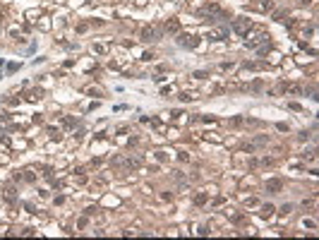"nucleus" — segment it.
<instances>
[{
	"label": "nucleus",
	"mask_w": 319,
	"mask_h": 240,
	"mask_svg": "<svg viewBox=\"0 0 319 240\" xmlns=\"http://www.w3.org/2000/svg\"><path fill=\"white\" fill-rule=\"evenodd\" d=\"M302 158H305V161H314V151H305Z\"/></svg>",
	"instance_id": "obj_15"
},
{
	"label": "nucleus",
	"mask_w": 319,
	"mask_h": 240,
	"mask_svg": "<svg viewBox=\"0 0 319 240\" xmlns=\"http://www.w3.org/2000/svg\"><path fill=\"white\" fill-rule=\"evenodd\" d=\"M291 211H293V204H283V207H281V211H278V214H281V216H288Z\"/></svg>",
	"instance_id": "obj_11"
},
{
	"label": "nucleus",
	"mask_w": 319,
	"mask_h": 240,
	"mask_svg": "<svg viewBox=\"0 0 319 240\" xmlns=\"http://www.w3.org/2000/svg\"><path fill=\"white\" fill-rule=\"evenodd\" d=\"M300 2H302V5H310V2H312V0H300Z\"/></svg>",
	"instance_id": "obj_20"
},
{
	"label": "nucleus",
	"mask_w": 319,
	"mask_h": 240,
	"mask_svg": "<svg viewBox=\"0 0 319 240\" xmlns=\"http://www.w3.org/2000/svg\"><path fill=\"white\" fill-rule=\"evenodd\" d=\"M302 223H305V228H317V223H314V221H312V219H305V221H302Z\"/></svg>",
	"instance_id": "obj_16"
},
{
	"label": "nucleus",
	"mask_w": 319,
	"mask_h": 240,
	"mask_svg": "<svg viewBox=\"0 0 319 240\" xmlns=\"http://www.w3.org/2000/svg\"><path fill=\"white\" fill-rule=\"evenodd\" d=\"M5 199H7V202H14V190H12V185H7V187H5Z\"/></svg>",
	"instance_id": "obj_8"
},
{
	"label": "nucleus",
	"mask_w": 319,
	"mask_h": 240,
	"mask_svg": "<svg viewBox=\"0 0 319 240\" xmlns=\"http://www.w3.org/2000/svg\"><path fill=\"white\" fill-rule=\"evenodd\" d=\"M207 202H209V195H207V192H199V195L194 197V204H197V207H202V204H207Z\"/></svg>",
	"instance_id": "obj_7"
},
{
	"label": "nucleus",
	"mask_w": 319,
	"mask_h": 240,
	"mask_svg": "<svg viewBox=\"0 0 319 240\" xmlns=\"http://www.w3.org/2000/svg\"><path fill=\"white\" fill-rule=\"evenodd\" d=\"M192 77H197V79H207V72H204V70H197V72H192Z\"/></svg>",
	"instance_id": "obj_13"
},
{
	"label": "nucleus",
	"mask_w": 319,
	"mask_h": 240,
	"mask_svg": "<svg viewBox=\"0 0 319 240\" xmlns=\"http://www.w3.org/2000/svg\"><path fill=\"white\" fill-rule=\"evenodd\" d=\"M178 158H180V161H187V158H190V156L185 154V151H178Z\"/></svg>",
	"instance_id": "obj_19"
},
{
	"label": "nucleus",
	"mask_w": 319,
	"mask_h": 240,
	"mask_svg": "<svg viewBox=\"0 0 319 240\" xmlns=\"http://www.w3.org/2000/svg\"><path fill=\"white\" fill-rule=\"evenodd\" d=\"M274 211H276V209H274L271 204H269V207H262V219H269V216H271Z\"/></svg>",
	"instance_id": "obj_9"
},
{
	"label": "nucleus",
	"mask_w": 319,
	"mask_h": 240,
	"mask_svg": "<svg viewBox=\"0 0 319 240\" xmlns=\"http://www.w3.org/2000/svg\"><path fill=\"white\" fill-rule=\"evenodd\" d=\"M24 180H29V183H34V180H36V175H34V170H27V173H24Z\"/></svg>",
	"instance_id": "obj_12"
},
{
	"label": "nucleus",
	"mask_w": 319,
	"mask_h": 240,
	"mask_svg": "<svg viewBox=\"0 0 319 240\" xmlns=\"http://www.w3.org/2000/svg\"><path fill=\"white\" fill-rule=\"evenodd\" d=\"M288 94H293V96H298V94H302V86H298V84L288 86Z\"/></svg>",
	"instance_id": "obj_10"
},
{
	"label": "nucleus",
	"mask_w": 319,
	"mask_h": 240,
	"mask_svg": "<svg viewBox=\"0 0 319 240\" xmlns=\"http://www.w3.org/2000/svg\"><path fill=\"white\" fill-rule=\"evenodd\" d=\"M166 31H168V34L180 31V22H178V19H168V22H166Z\"/></svg>",
	"instance_id": "obj_5"
},
{
	"label": "nucleus",
	"mask_w": 319,
	"mask_h": 240,
	"mask_svg": "<svg viewBox=\"0 0 319 240\" xmlns=\"http://www.w3.org/2000/svg\"><path fill=\"white\" fill-rule=\"evenodd\" d=\"M298 139H300V142H307V139H310V132H307V130H305V132H300V135H298Z\"/></svg>",
	"instance_id": "obj_14"
},
{
	"label": "nucleus",
	"mask_w": 319,
	"mask_h": 240,
	"mask_svg": "<svg viewBox=\"0 0 319 240\" xmlns=\"http://www.w3.org/2000/svg\"><path fill=\"white\" fill-rule=\"evenodd\" d=\"M175 43H178L180 48L192 51V48H197V46H199V36H197V34H180V36L175 39Z\"/></svg>",
	"instance_id": "obj_1"
},
{
	"label": "nucleus",
	"mask_w": 319,
	"mask_h": 240,
	"mask_svg": "<svg viewBox=\"0 0 319 240\" xmlns=\"http://www.w3.org/2000/svg\"><path fill=\"white\" fill-rule=\"evenodd\" d=\"M250 29H252V22H250V19H245V17H240V19L233 22V31H237V34H247Z\"/></svg>",
	"instance_id": "obj_2"
},
{
	"label": "nucleus",
	"mask_w": 319,
	"mask_h": 240,
	"mask_svg": "<svg viewBox=\"0 0 319 240\" xmlns=\"http://www.w3.org/2000/svg\"><path fill=\"white\" fill-rule=\"evenodd\" d=\"M161 199H163V202H170V199H173V195H170V192H163V195H161Z\"/></svg>",
	"instance_id": "obj_18"
},
{
	"label": "nucleus",
	"mask_w": 319,
	"mask_h": 240,
	"mask_svg": "<svg viewBox=\"0 0 319 240\" xmlns=\"http://www.w3.org/2000/svg\"><path fill=\"white\" fill-rule=\"evenodd\" d=\"M156 34H158V31H156L154 27H144V29H142V41H146V43L154 41V39H156Z\"/></svg>",
	"instance_id": "obj_4"
},
{
	"label": "nucleus",
	"mask_w": 319,
	"mask_h": 240,
	"mask_svg": "<svg viewBox=\"0 0 319 240\" xmlns=\"http://www.w3.org/2000/svg\"><path fill=\"white\" fill-rule=\"evenodd\" d=\"M266 190H269L271 195H278V192L283 190V180H278V178H271V180L266 183Z\"/></svg>",
	"instance_id": "obj_3"
},
{
	"label": "nucleus",
	"mask_w": 319,
	"mask_h": 240,
	"mask_svg": "<svg viewBox=\"0 0 319 240\" xmlns=\"http://www.w3.org/2000/svg\"><path fill=\"white\" fill-rule=\"evenodd\" d=\"M41 89H31V91H27V101H39L41 99Z\"/></svg>",
	"instance_id": "obj_6"
},
{
	"label": "nucleus",
	"mask_w": 319,
	"mask_h": 240,
	"mask_svg": "<svg viewBox=\"0 0 319 240\" xmlns=\"http://www.w3.org/2000/svg\"><path fill=\"white\" fill-rule=\"evenodd\" d=\"M266 142H269V137H257V139H254V144H266Z\"/></svg>",
	"instance_id": "obj_17"
}]
</instances>
